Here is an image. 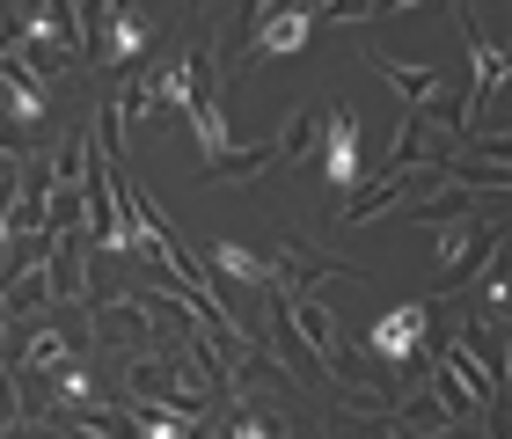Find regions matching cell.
I'll return each instance as SVG.
<instances>
[{
  "mask_svg": "<svg viewBox=\"0 0 512 439\" xmlns=\"http://www.w3.org/2000/svg\"><path fill=\"white\" fill-rule=\"evenodd\" d=\"M125 388L132 396H154L161 418H191V425H198V410L213 396H227L191 352H176V359H125Z\"/></svg>",
  "mask_w": 512,
  "mask_h": 439,
  "instance_id": "obj_1",
  "label": "cell"
},
{
  "mask_svg": "<svg viewBox=\"0 0 512 439\" xmlns=\"http://www.w3.org/2000/svg\"><path fill=\"white\" fill-rule=\"evenodd\" d=\"M286 322H293V330H300V337H308V344H315V359H322V366H330V374H337L344 388H359V381H366V366L352 359V344H344V330H337V315H330V308H322V300H315V293H300V300H293V308H286Z\"/></svg>",
  "mask_w": 512,
  "mask_h": 439,
  "instance_id": "obj_2",
  "label": "cell"
},
{
  "mask_svg": "<svg viewBox=\"0 0 512 439\" xmlns=\"http://www.w3.org/2000/svg\"><path fill=\"white\" fill-rule=\"evenodd\" d=\"M439 388L454 396V410H498V388H505V381L476 359V330L454 337L447 352H439Z\"/></svg>",
  "mask_w": 512,
  "mask_h": 439,
  "instance_id": "obj_3",
  "label": "cell"
},
{
  "mask_svg": "<svg viewBox=\"0 0 512 439\" xmlns=\"http://www.w3.org/2000/svg\"><path fill=\"white\" fill-rule=\"evenodd\" d=\"M425 337H432V308H425V300H403V308H388L374 330H366V352L388 359V366H403V359H417Z\"/></svg>",
  "mask_w": 512,
  "mask_h": 439,
  "instance_id": "obj_4",
  "label": "cell"
},
{
  "mask_svg": "<svg viewBox=\"0 0 512 439\" xmlns=\"http://www.w3.org/2000/svg\"><path fill=\"white\" fill-rule=\"evenodd\" d=\"M322 176L337 191H359L366 183V154H359V118L352 110H322Z\"/></svg>",
  "mask_w": 512,
  "mask_h": 439,
  "instance_id": "obj_5",
  "label": "cell"
},
{
  "mask_svg": "<svg viewBox=\"0 0 512 439\" xmlns=\"http://www.w3.org/2000/svg\"><path fill=\"white\" fill-rule=\"evenodd\" d=\"M308 37H315V0H278V8L264 15V30H256V59H293V52H308Z\"/></svg>",
  "mask_w": 512,
  "mask_h": 439,
  "instance_id": "obj_6",
  "label": "cell"
},
{
  "mask_svg": "<svg viewBox=\"0 0 512 439\" xmlns=\"http://www.w3.org/2000/svg\"><path fill=\"white\" fill-rule=\"evenodd\" d=\"M366 66H374L395 96H403V110H439V103H447V81H439L432 66H410V59H395V52H374V44H366Z\"/></svg>",
  "mask_w": 512,
  "mask_h": 439,
  "instance_id": "obj_7",
  "label": "cell"
},
{
  "mask_svg": "<svg viewBox=\"0 0 512 439\" xmlns=\"http://www.w3.org/2000/svg\"><path fill=\"white\" fill-rule=\"evenodd\" d=\"M44 242H52V264H44V293H52V300H81V293H88L81 227H66V235H44Z\"/></svg>",
  "mask_w": 512,
  "mask_h": 439,
  "instance_id": "obj_8",
  "label": "cell"
},
{
  "mask_svg": "<svg viewBox=\"0 0 512 439\" xmlns=\"http://www.w3.org/2000/svg\"><path fill=\"white\" fill-rule=\"evenodd\" d=\"M403 191H410V169H395V161H388V169H381L374 183L344 191V213H337V220H344V227H366V220H381V213H388V205L403 198Z\"/></svg>",
  "mask_w": 512,
  "mask_h": 439,
  "instance_id": "obj_9",
  "label": "cell"
},
{
  "mask_svg": "<svg viewBox=\"0 0 512 439\" xmlns=\"http://www.w3.org/2000/svg\"><path fill=\"white\" fill-rule=\"evenodd\" d=\"M0 118H8V132H37L44 125V88L30 74H15V66H0Z\"/></svg>",
  "mask_w": 512,
  "mask_h": 439,
  "instance_id": "obj_10",
  "label": "cell"
},
{
  "mask_svg": "<svg viewBox=\"0 0 512 439\" xmlns=\"http://www.w3.org/2000/svg\"><path fill=\"white\" fill-rule=\"evenodd\" d=\"M103 59L110 66H132L139 52H147V15H132V8H110V22H103Z\"/></svg>",
  "mask_w": 512,
  "mask_h": 439,
  "instance_id": "obj_11",
  "label": "cell"
},
{
  "mask_svg": "<svg viewBox=\"0 0 512 439\" xmlns=\"http://www.w3.org/2000/svg\"><path fill=\"white\" fill-rule=\"evenodd\" d=\"M476 242H483V220H439V271H447V279H461V271H469V257H476Z\"/></svg>",
  "mask_w": 512,
  "mask_h": 439,
  "instance_id": "obj_12",
  "label": "cell"
},
{
  "mask_svg": "<svg viewBox=\"0 0 512 439\" xmlns=\"http://www.w3.org/2000/svg\"><path fill=\"white\" fill-rule=\"evenodd\" d=\"M22 374H59V366H74V337L66 330H37L30 344H22Z\"/></svg>",
  "mask_w": 512,
  "mask_h": 439,
  "instance_id": "obj_13",
  "label": "cell"
},
{
  "mask_svg": "<svg viewBox=\"0 0 512 439\" xmlns=\"http://www.w3.org/2000/svg\"><path fill=\"white\" fill-rule=\"evenodd\" d=\"M213 264L227 271V279H242V286H271V257H256V249H242V242H213Z\"/></svg>",
  "mask_w": 512,
  "mask_h": 439,
  "instance_id": "obj_14",
  "label": "cell"
},
{
  "mask_svg": "<svg viewBox=\"0 0 512 439\" xmlns=\"http://www.w3.org/2000/svg\"><path fill=\"white\" fill-rule=\"evenodd\" d=\"M264 161H278L271 147H227L220 161H205V176H256Z\"/></svg>",
  "mask_w": 512,
  "mask_h": 439,
  "instance_id": "obj_15",
  "label": "cell"
},
{
  "mask_svg": "<svg viewBox=\"0 0 512 439\" xmlns=\"http://www.w3.org/2000/svg\"><path fill=\"white\" fill-rule=\"evenodd\" d=\"M132 439H191V418H161V410H147V418H132Z\"/></svg>",
  "mask_w": 512,
  "mask_h": 439,
  "instance_id": "obj_16",
  "label": "cell"
},
{
  "mask_svg": "<svg viewBox=\"0 0 512 439\" xmlns=\"http://www.w3.org/2000/svg\"><path fill=\"white\" fill-rule=\"evenodd\" d=\"M227 439H278L271 425H256V418H235V425H227Z\"/></svg>",
  "mask_w": 512,
  "mask_h": 439,
  "instance_id": "obj_17",
  "label": "cell"
}]
</instances>
